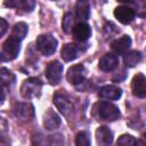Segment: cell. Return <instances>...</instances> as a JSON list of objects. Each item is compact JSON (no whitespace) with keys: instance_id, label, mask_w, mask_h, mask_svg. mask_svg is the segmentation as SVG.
Segmentation results:
<instances>
[{"instance_id":"1","label":"cell","mask_w":146,"mask_h":146,"mask_svg":"<svg viewBox=\"0 0 146 146\" xmlns=\"http://www.w3.org/2000/svg\"><path fill=\"white\" fill-rule=\"evenodd\" d=\"M42 82L38 78H29L23 81L21 86V95L26 99L36 98L41 95Z\"/></svg>"},{"instance_id":"2","label":"cell","mask_w":146,"mask_h":146,"mask_svg":"<svg viewBox=\"0 0 146 146\" xmlns=\"http://www.w3.org/2000/svg\"><path fill=\"white\" fill-rule=\"evenodd\" d=\"M19 50H21V41L13 36H9L2 44L0 58L2 62L13 60L18 56Z\"/></svg>"},{"instance_id":"3","label":"cell","mask_w":146,"mask_h":146,"mask_svg":"<svg viewBox=\"0 0 146 146\" xmlns=\"http://www.w3.org/2000/svg\"><path fill=\"white\" fill-rule=\"evenodd\" d=\"M35 44L38 50L43 56H51L57 49L58 41L51 34H41L36 38Z\"/></svg>"},{"instance_id":"4","label":"cell","mask_w":146,"mask_h":146,"mask_svg":"<svg viewBox=\"0 0 146 146\" xmlns=\"http://www.w3.org/2000/svg\"><path fill=\"white\" fill-rule=\"evenodd\" d=\"M97 113L100 119L110 122L117 120L121 115L119 107L110 102H99L97 104Z\"/></svg>"},{"instance_id":"5","label":"cell","mask_w":146,"mask_h":146,"mask_svg":"<svg viewBox=\"0 0 146 146\" xmlns=\"http://www.w3.org/2000/svg\"><path fill=\"white\" fill-rule=\"evenodd\" d=\"M54 104L59 110V112L65 116H68L74 108L73 99L70 95L65 92H56L54 95Z\"/></svg>"},{"instance_id":"6","label":"cell","mask_w":146,"mask_h":146,"mask_svg":"<svg viewBox=\"0 0 146 146\" xmlns=\"http://www.w3.org/2000/svg\"><path fill=\"white\" fill-rule=\"evenodd\" d=\"M87 70L82 64H75L71 66L66 72V79L71 84H80L86 80Z\"/></svg>"},{"instance_id":"7","label":"cell","mask_w":146,"mask_h":146,"mask_svg":"<svg viewBox=\"0 0 146 146\" xmlns=\"http://www.w3.org/2000/svg\"><path fill=\"white\" fill-rule=\"evenodd\" d=\"M13 111L14 115L21 121H30L34 116V106L31 103H16Z\"/></svg>"},{"instance_id":"8","label":"cell","mask_w":146,"mask_h":146,"mask_svg":"<svg viewBox=\"0 0 146 146\" xmlns=\"http://www.w3.org/2000/svg\"><path fill=\"white\" fill-rule=\"evenodd\" d=\"M63 75V64L58 60H52L47 65L46 68V78L51 84H57Z\"/></svg>"},{"instance_id":"9","label":"cell","mask_w":146,"mask_h":146,"mask_svg":"<svg viewBox=\"0 0 146 146\" xmlns=\"http://www.w3.org/2000/svg\"><path fill=\"white\" fill-rule=\"evenodd\" d=\"M131 90L133 96L144 98L146 97V76L143 73H137L131 81Z\"/></svg>"},{"instance_id":"10","label":"cell","mask_w":146,"mask_h":146,"mask_svg":"<svg viewBox=\"0 0 146 146\" xmlns=\"http://www.w3.org/2000/svg\"><path fill=\"white\" fill-rule=\"evenodd\" d=\"M115 18L122 24H129L133 21L136 16V11L129 6H119L114 9Z\"/></svg>"},{"instance_id":"11","label":"cell","mask_w":146,"mask_h":146,"mask_svg":"<svg viewBox=\"0 0 146 146\" xmlns=\"http://www.w3.org/2000/svg\"><path fill=\"white\" fill-rule=\"evenodd\" d=\"M72 34H73V38L76 41L84 42V41H87L90 38V35H91V29H90V26L87 23L79 22V23L74 24L73 30H72Z\"/></svg>"},{"instance_id":"12","label":"cell","mask_w":146,"mask_h":146,"mask_svg":"<svg viewBox=\"0 0 146 146\" xmlns=\"http://www.w3.org/2000/svg\"><path fill=\"white\" fill-rule=\"evenodd\" d=\"M96 141L99 146H111L113 143V133L110 128L105 125H100L96 130Z\"/></svg>"},{"instance_id":"13","label":"cell","mask_w":146,"mask_h":146,"mask_svg":"<svg viewBox=\"0 0 146 146\" xmlns=\"http://www.w3.org/2000/svg\"><path fill=\"white\" fill-rule=\"evenodd\" d=\"M131 46V38L129 35H122L121 38L116 39L112 42L111 48L116 55H125Z\"/></svg>"},{"instance_id":"14","label":"cell","mask_w":146,"mask_h":146,"mask_svg":"<svg viewBox=\"0 0 146 146\" xmlns=\"http://www.w3.org/2000/svg\"><path fill=\"white\" fill-rule=\"evenodd\" d=\"M117 64H119V57L115 54L108 52V54H105L99 59L98 67L104 72H110V71H113L117 66Z\"/></svg>"},{"instance_id":"15","label":"cell","mask_w":146,"mask_h":146,"mask_svg":"<svg viewBox=\"0 0 146 146\" xmlns=\"http://www.w3.org/2000/svg\"><path fill=\"white\" fill-rule=\"evenodd\" d=\"M98 96L104 98V99H108V100H116L122 96V90L113 84H107L104 86L99 89L98 91Z\"/></svg>"},{"instance_id":"16","label":"cell","mask_w":146,"mask_h":146,"mask_svg":"<svg viewBox=\"0 0 146 146\" xmlns=\"http://www.w3.org/2000/svg\"><path fill=\"white\" fill-rule=\"evenodd\" d=\"M81 50L82 49L75 43H66L60 50V56L65 62H71L79 57Z\"/></svg>"},{"instance_id":"17","label":"cell","mask_w":146,"mask_h":146,"mask_svg":"<svg viewBox=\"0 0 146 146\" xmlns=\"http://www.w3.org/2000/svg\"><path fill=\"white\" fill-rule=\"evenodd\" d=\"M60 124V117L58 114L51 110H48L43 115V125L47 130H54Z\"/></svg>"},{"instance_id":"18","label":"cell","mask_w":146,"mask_h":146,"mask_svg":"<svg viewBox=\"0 0 146 146\" xmlns=\"http://www.w3.org/2000/svg\"><path fill=\"white\" fill-rule=\"evenodd\" d=\"M75 16L78 19L82 21H87L90 16V6L88 1L84 0H79L75 5Z\"/></svg>"},{"instance_id":"19","label":"cell","mask_w":146,"mask_h":146,"mask_svg":"<svg viewBox=\"0 0 146 146\" xmlns=\"http://www.w3.org/2000/svg\"><path fill=\"white\" fill-rule=\"evenodd\" d=\"M141 52L138 51V50H131L129 52H127L124 56H123V60H124V64L125 66L128 67H133L136 66L140 60H141Z\"/></svg>"},{"instance_id":"20","label":"cell","mask_w":146,"mask_h":146,"mask_svg":"<svg viewBox=\"0 0 146 146\" xmlns=\"http://www.w3.org/2000/svg\"><path fill=\"white\" fill-rule=\"evenodd\" d=\"M27 31H29V27H27V24L24 23V22H18L14 25L13 27V31H11V36L17 39V40H23L26 34H27Z\"/></svg>"},{"instance_id":"21","label":"cell","mask_w":146,"mask_h":146,"mask_svg":"<svg viewBox=\"0 0 146 146\" xmlns=\"http://www.w3.org/2000/svg\"><path fill=\"white\" fill-rule=\"evenodd\" d=\"M0 76H1V82L3 87H10L15 82V75L6 67H2L0 71Z\"/></svg>"},{"instance_id":"22","label":"cell","mask_w":146,"mask_h":146,"mask_svg":"<svg viewBox=\"0 0 146 146\" xmlns=\"http://www.w3.org/2000/svg\"><path fill=\"white\" fill-rule=\"evenodd\" d=\"M6 5L10 6V7H18L21 6L22 9H24V11H32L34 9L35 2L32 0H23V1H10V2H5Z\"/></svg>"},{"instance_id":"23","label":"cell","mask_w":146,"mask_h":146,"mask_svg":"<svg viewBox=\"0 0 146 146\" xmlns=\"http://www.w3.org/2000/svg\"><path fill=\"white\" fill-rule=\"evenodd\" d=\"M73 14L72 13H66L63 17V22H62V27L63 31L65 33H70L73 30Z\"/></svg>"},{"instance_id":"24","label":"cell","mask_w":146,"mask_h":146,"mask_svg":"<svg viewBox=\"0 0 146 146\" xmlns=\"http://www.w3.org/2000/svg\"><path fill=\"white\" fill-rule=\"evenodd\" d=\"M75 146H90V138L88 132L80 131L75 136Z\"/></svg>"},{"instance_id":"25","label":"cell","mask_w":146,"mask_h":146,"mask_svg":"<svg viewBox=\"0 0 146 146\" xmlns=\"http://www.w3.org/2000/svg\"><path fill=\"white\" fill-rule=\"evenodd\" d=\"M135 144H136V139L131 135L124 133L119 137L115 146H135Z\"/></svg>"},{"instance_id":"26","label":"cell","mask_w":146,"mask_h":146,"mask_svg":"<svg viewBox=\"0 0 146 146\" xmlns=\"http://www.w3.org/2000/svg\"><path fill=\"white\" fill-rule=\"evenodd\" d=\"M49 140H50L51 145H62L63 141H64L62 135H52V136H49Z\"/></svg>"},{"instance_id":"27","label":"cell","mask_w":146,"mask_h":146,"mask_svg":"<svg viewBox=\"0 0 146 146\" xmlns=\"http://www.w3.org/2000/svg\"><path fill=\"white\" fill-rule=\"evenodd\" d=\"M7 27H8V24L5 21V18H0V36L5 35V33L7 31Z\"/></svg>"},{"instance_id":"28","label":"cell","mask_w":146,"mask_h":146,"mask_svg":"<svg viewBox=\"0 0 146 146\" xmlns=\"http://www.w3.org/2000/svg\"><path fill=\"white\" fill-rule=\"evenodd\" d=\"M135 146H146V144H145V143H144L141 139H139V140H136Z\"/></svg>"},{"instance_id":"29","label":"cell","mask_w":146,"mask_h":146,"mask_svg":"<svg viewBox=\"0 0 146 146\" xmlns=\"http://www.w3.org/2000/svg\"><path fill=\"white\" fill-rule=\"evenodd\" d=\"M141 140H143V141H144V143L146 144V131H145V132L143 133V139H141Z\"/></svg>"}]
</instances>
